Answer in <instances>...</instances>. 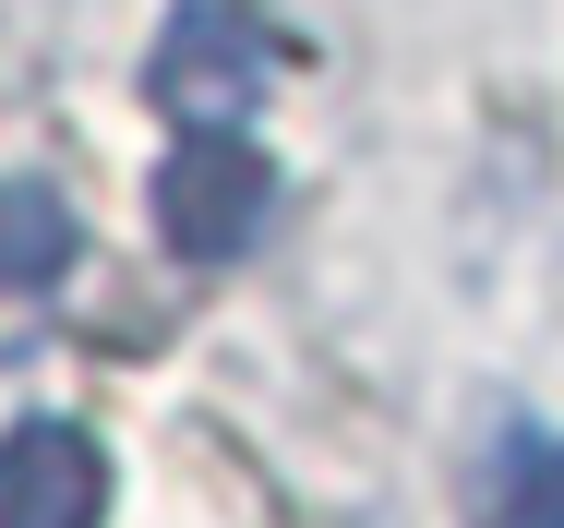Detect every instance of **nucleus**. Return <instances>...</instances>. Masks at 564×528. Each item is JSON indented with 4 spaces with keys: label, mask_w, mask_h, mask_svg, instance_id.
<instances>
[{
    "label": "nucleus",
    "mask_w": 564,
    "mask_h": 528,
    "mask_svg": "<svg viewBox=\"0 0 564 528\" xmlns=\"http://www.w3.org/2000/svg\"><path fill=\"white\" fill-rule=\"evenodd\" d=\"M264 205H276V169H264V144H252L240 120L181 132L169 169H156V240H169L181 265H240V252L264 240Z\"/></svg>",
    "instance_id": "obj_1"
},
{
    "label": "nucleus",
    "mask_w": 564,
    "mask_h": 528,
    "mask_svg": "<svg viewBox=\"0 0 564 528\" xmlns=\"http://www.w3.org/2000/svg\"><path fill=\"white\" fill-rule=\"evenodd\" d=\"M144 97L169 108L181 132H205V120H240V108L264 97V24H252L240 0H181V12L156 24Z\"/></svg>",
    "instance_id": "obj_2"
},
{
    "label": "nucleus",
    "mask_w": 564,
    "mask_h": 528,
    "mask_svg": "<svg viewBox=\"0 0 564 528\" xmlns=\"http://www.w3.org/2000/svg\"><path fill=\"white\" fill-rule=\"evenodd\" d=\"M0 528H109V456L85 421L0 432Z\"/></svg>",
    "instance_id": "obj_3"
},
{
    "label": "nucleus",
    "mask_w": 564,
    "mask_h": 528,
    "mask_svg": "<svg viewBox=\"0 0 564 528\" xmlns=\"http://www.w3.org/2000/svg\"><path fill=\"white\" fill-rule=\"evenodd\" d=\"M85 265V216L61 181H0V301H36Z\"/></svg>",
    "instance_id": "obj_4"
},
{
    "label": "nucleus",
    "mask_w": 564,
    "mask_h": 528,
    "mask_svg": "<svg viewBox=\"0 0 564 528\" xmlns=\"http://www.w3.org/2000/svg\"><path fill=\"white\" fill-rule=\"evenodd\" d=\"M480 528H564V432L505 421L480 456Z\"/></svg>",
    "instance_id": "obj_5"
}]
</instances>
